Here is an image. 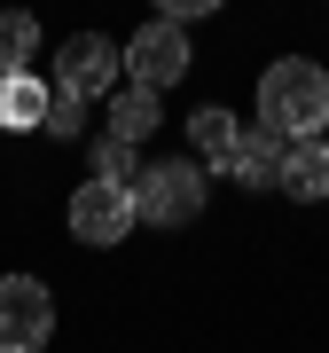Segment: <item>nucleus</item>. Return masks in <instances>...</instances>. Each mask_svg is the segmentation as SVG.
Returning a JSON list of instances; mask_svg holds the SVG:
<instances>
[{
	"label": "nucleus",
	"instance_id": "20e7f679",
	"mask_svg": "<svg viewBox=\"0 0 329 353\" xmlns=\"http://www.w3.org/2000/svg\"><path fill=\"white\" fill-rule=\"evenodd\" d=\"M118 48H126V87H141V94H164V87H180V79H189V32L180 24H164V16H149V24H141L134 39H118Z\"/></svg>",
	"mask_w": 329,
	"mask_h": 353
},
{
	"label": "nucleus",
	"instance_id": "4468645a",
	"mask_svg": "<svg viewBox=\"0 0 329 353\" xmlns=\"http://www.w3.org/2000/svg\"><path fill=\"white\" fill-rule=\"evenodd\" d=\"M47 87H55V79H47ZM87 110H94V102H78V94L55 87V94H47V126H39V134H55V141H87V134H94Z\"/></svg>",
	"mask_w": 329,
	"mask_h": 353
},
{
	"label": "nucleus",
	"instance_id": "f257e3e1",
	"mask_svg": "<svg viewBox=\"0 0 329 353\" xmlns=\"http://www.w3.org/2000/svg\"><path fill=\"white\" fill-rule=\"evenodd\" d=\"M321 126H329V71L314 55L266 63L259 71V134H275L290 150V141H321Z\"/></svg>",
	"mask_w": 329,
	"mask_h": 353
},
{
	"label": "nucleus",
	"instance_id": "f8f14e48",
	"mask_svg": "<svg viewBox=\"0 0 329 353\" xmlns=\"http://www.w3.org/2000/svg\"><path fill=\"white\" fill-rule=\"evenodd\" d=\"M16 71H39V16L24 8L0 16V79H16Z\"/></svg>",
	"mask_w": 329,
	"mask_h": 353
},
{
	"label": "nucleus",
	"instance_id": "f03ea898",
	"mask_svg": "<svg viewBox=\"0 0 329 353\" xmlns=\"http://www.w3.org/2000/svg\"><path fill=\"white\" fill-rule=\"evenodd\" d=\"M204 196H212V173L196 157H157L134 181V220L141 228H189L204 212Z\"/></svg>",
	"mask_w": 329,
	"mask_h": 353
},
{
	"label": "nucleus",
	"instance_id": "39448f33",
	"mask_svg": "<svg viewBox=\"0 0 329 353\" xmlns=\"http://www.w3.org/2000/svg\"><path fill=\"white\" fill-rule=\"evenodd\" d=\"M55 338V290L39 275H0V353H39Z\"/></svg>",
	"mask_w": 329,
	"mask_h": 353
},
{
	"label": "nucleus",
	"instance_id": "9d476101",
	"mask_svg": "<svg viewBox=\"0 0 329 353\" xmlns=\"http://www.w3.org/2000/svg\"><path fill=\"white\" fill-rule=\"evenodd\" d=\"M228 181L235 189H282V141L275 134H259V126H243V150H235V165H228Z\"/></svg>",
	"mask_w": 329,
	"mask_h": 353
},
{
	"label": "nucleus",
	"instance_id": "1a4fd4ad",
	"mask_svg": "<svg viewBox=\"0 0 329 353\" xmlns=\"http://www.w3.org/2000/svg\"><path fill=\"white\" fill-rule=\"evenodd\" d=\"M47 79L39 71H16V79H0V134H39L47 126Z\"/></svg>",
	"mask_w": 329,
	"mask_h": 353
},
{
	"label": "nucleus",
	"instance_id": "6e6552de",
	"mask_svg": "<svg viewBox=\"0 0 329 353\" xmlns=\"http://www.w3.org/2000/svg\"><path fill=\"white\" fill-rule=\"evenodd\" d=\"M189 141H196V165H204V173H228L235 150H243V118L220 110V102H204V110L189 118Z\"/></svg>",
	"mask_w": 329,
	"mask_h": 353
},
{
	"label": "nucleus",
	"instance_id": "7ed1b4c3",
	"mask_svg": "<svg viewBox=\"0 0 329 353\" xmlns=\"http://www.w3.org/2000/svg\"><path fill=\"white\" fill-rule=\"evenodd\" d=\"M55 87L78 94V102H110L126 87V48H118L110 32H71L63 48H55Z\"/></svg>",
	"mask_w": 329,
	"mask_h": 353
},
{
	"label": "nucleus",
	"instance_id": "9b49d317",
	"mask_svg": "<svg viewBox=\"0 0 329 353\" xmlns=\"http://www.w3.org/2000/svg\"><path fill=\"white\" fill-rule=\"evenodd\" d=\"M282 189H290L298 204L329 196V141H290V150H282Z\"/></svg>",
	"mask_w": 329,
	"mask_h": 353
},
{
	"label": "nucleus",
	"instance_id": "423d86ee",
	"mask_svg": "<svg viewBox=\"0 0 329 353\" xmlns=\"http://www.w3.org/2000/svg\"><path fill=\"white\" fill-rule=\"evenodd\" d=\"M71 236L87 243V252H118V243L134 236V189H118V181H87V189H71Z\"/></svg>",
	"mask_w": 329,
	"mask_h": 353
},
{
	"label": "nucleus",
	"instance_id": "ddd939ff",
	"mask_svg": "<svg viewBox=\"0 0 329 353\" xmlns=\"http://www.w3.org/2000/svg\"><path fill=\"white\" fill-rule=\"evenodd\" d=\"M87 165H94V181H118V189L141 181V150H126V141H110V134H87Z\"/></svg>",
	"mask_w": 329,
	"mask_h": 353
},
{
	"label": "nucleus",
	"instance_id": "2eb2a0df",
	"mask_svg": "<svg viewBox=\"0 0 329 353\" xmlns=\"http://www.w3.org/2000/svg\"><path fill=\"white\" fill-rule=\"evenodd\" d=\"M321 141H329V134H321Z\"/></svg>",
	"mask_w": 329,
	"mask_h": 353
},
{
	"label": "nucleus",
	"instance_id": "0eeeda50",
	"mask_svg": "<svg viewBox=\"0 0 329 353\" xmlns=\"http://www.w3.org/2000/svg\"><path fill=\"white\" fill-rule=\"evenodd\" d=\"M164 126V94H141V87H118L110 102H102V134L110 141H126V150H141Z\"/></svg>",
	"mask_w": 329,
	"mask_h": 353
}]
</instances>
